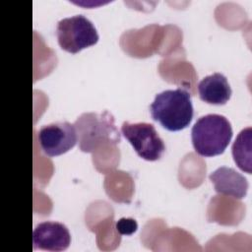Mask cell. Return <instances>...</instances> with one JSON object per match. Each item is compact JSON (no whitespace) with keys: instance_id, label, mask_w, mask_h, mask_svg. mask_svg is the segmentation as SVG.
<instances>
[{"instance_id":"obj_1","label":"cell","mask_w":252,"mask_h":252,"mask_svg":"<svg viewBox=\"0 0 252 252\" xmlns=\"http://www.w3.org/2000/svg\"><path fill=\"white\" fill-rule=\"evenodd\" d=\"M150 112L154 120L169 131L184 129L194 115L191 94L181 88L165 90L155 96Z\"/></svg>"},{"instance_id":"obj_2","label":"cell","mask_w":252,"mask_h":252,"mask_svg":"<svg viewBox=\"0 0 252 252\" xmlns=\"http://www.w3.org/2000/svg\"><path fill=\"white\" fill-rule=\"evenodd\" d=\"M232 134L231 124L225 116L211 113L201 116L195 122L191 130V139L197 154L214 157L224 152Z\"/></svg>"},{"instance_id":"obj_3","label":"cell","mask_w":252,"mask_h":252,"mask_svg":"<svg viewBox=\"0 0 252 252\" xmlns=\"http://www.w3.org/2000/svg\"><path fill=\"white\" fill-rule=\"evenodd\" d=\"M78 144L81 151L92 153L102 144L116 145L121 136L114 124L113 115L102 112H86L81 114L74 123Z\"/></svg>"},{"instance_id":"obj_4","label":"cell","mask_w":252,"mask_h":252,"mask_svg":"<svg viewBox=\"0 0 252 252\" xmlns=\"http://www.w3.org/2000/svg\"><path fill=\"white\" fill-rule=\"evenodd\" d=\"M56 35L60 47L73 54L95 44L98 40L96 29L84 15H75L60 20L57 23Z\"/></svg>"},{"instance_id":"obj_5","label":"cell","mask_w":252,"mask_h":252,"mask_svg":"<svg viewBox=\"0 0 252 252\" xmlns=\"http://www.w3.org/2000/svg\"><path fill=\"white\" fill-rule=\"evenodd\" d=\"M121 132L138 156L146 160H158L165 151L163 140L151 123L123 122Z\"/></svg>"},{"instance_id":"obj_6","label":"cell","mask_w":252,"mask_h":252,"mask_svg":"<svg viewBox=\"0 0 252 252\" xmlns=\"http://www.w3.org/2000/svg\"><path fill=\"white\" fill-rule=\"evenodd\" d=\"M37 138L43 153L48 157L60 156L78 142L75 125L68 121H57L42 126Z\"/></svg>"},{"instance_id":"obj_7","label":"cell","mask_w":252,"mask_h":252,"mask_svg":"<svg viewBox=\"0 0 252 252\" xmlns=\"http://www.w3.org/2000/svg\"><path fill=\"white\" fill-rule=\"evenodd\" d=\"M32 243L34 250L60 252L69 247L71 235L65 224L58 221H43L33 229Z\"/></svg>"},{"instance_id":"obj_8","label":"cell","mask_w":252,"mask_h":252,"mask_svg":"<svg viewBox=\"0 0 252 252\" xmlns=\"http://www.w3.org/2000/svg\"><path fill=\"white\" fill-rule=\"evenodd\" d=\"M209 178L219 194L235 199H242L247 194L249 186L247 179L232 167H218L210 173Z\"/></svg>"},{"instance_id":"obj_9","label":"cell","mask_w":252,"mask_h":252,"mask_svg":"<svg viewBox=\"0 0 252 252\" xmlns=\"http://www.w3.org/2000/svg\"><path fill=\"white\" fill-rule=\"evenodd\" d=\"M200 98L211 104H224L231 96V88L226 77L214 73L204 77L198 84Z\"/></svg>"},{"instance_id":"obj_10","label":"cell","mask_w":252,"mask_h":252,"mask_svg":"<svg viewBox=\"0 0 252 252\" xmlns=\"http://www.w3.org/2000/svg\"><path fill=\"white\" fill-rule=\"evenodd\" d=\"M252 128L246 127L237 135L232 145V157L237 166L247 172H252Z\"/></svg>"},{"instance_id":"obj_11","label":"cell","mask_w":252,"mask_h":252,"mask_svg":"<svg viewBox=\"0 0 252 252\" xmlns=\"http://www.w3.org/2000/svg\"><path fill=\"white\" fill-rule=\"evenodd\" d=\"M138 228V224L134 219L122 218L116 222V229L122 235H131Z\"/></svg>"}]
</instances>
